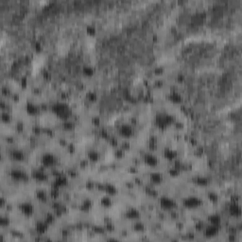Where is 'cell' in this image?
<instances>
[{
    "label": "cell",
    "instance_id": "cell-27",
    "mask_svg": "<svg viewBox=\"0 0 242 242\" xmlns=\"http://www.w3.org/2000/svg\"><path fill=\"white\" fill-rule=\"evenodd\" d=\"M92 206H93V202H92V201H90V200H84V201L81 202L80 208H81V210L82 212H85V213H87V212H88L91 208H92Z\"/></svg>",
    "mask_w": 242,
    "mask_h": 242
},
{
    "label": "cell",
    "instance_id": "cell-14",
    "mask_svg": "<svg viewBox=\"0 0 242 242\" xmlns=\"http://www.w3.org/2000/svg\"><path fill=\"white\" fill-rule=\"evenodd\" d=\"M125 217L128 219H131V220H137L140 219L141 217V213L138 209L136 208H130L125 212Z\"/></svg>",
    "mask_w": 242,
    "mask_h": 242
},
{
    "label": "cell",
    "instance_id": "cell-8",
    "mask_svg": "<svg viewBox=\"0 0 242 242\" xmlns=\"http://www.w3.org/2000/svg\"><path fill=\"white\" fill-rule=\"evenodd\" d=\"M68 185V178L65 174H62L60 173L59 175H57L54 179V181L52 182V187L60 189L65 186H66Z\"/></svg>",
    "mask_w": 242,
    "mask_h": 242
},
{
    "label": "cell",
    "instance_id": "cell-32",
    "mask_svg": "<svg viewBox=\"0 0 242 242\" xmlns=\"http://www.w3.org/2000/svg\"><path fill=\"white\" fill-rule=\"evenodd\" d=\"M85 30H86V33H87L88 35H90V36H94V35L97 34V27H96L93 24L88 25V26L86 27Z\"/></svg>",
    "mask_w": 242,
    "mask_h": 242
},
{
    "label": "cell",
    "instance_id": "cell-35",
    "mask_svg": "<svg viewBox=\"0 0 242 242\" xmlns=\"http://www.w3.org/2000/svg\"><path fill=\"white\" fill-rule=\"evenodd\" d=\"M93 231H94V233L97 234V235H103V234H105L106 229H105V227L95 225V226H93Z\"/></svg>",
    "mask_w": 242,
    "mask_h": 242
},
{
    "label": "cell",
    "instance_id": "cell-25",
    "mask_svg": "<svg viewBox=\"0 0 242 242\" xmlns=\"http://www.w3.org/2000/svg\"><path fill=\"white\" fill-rule=\"evenodd\" d=\"M109 196H115L117 193V189L115 187V186L112 185V184H104V189Z\"/></svg>",
    "mask_w": 242,
    "mask_h": 242
},
{
    "label": "cell",
    "instance_id": "cell-34",
    "mask_svg": "<svg viewBox=\"0 0 242 242\" xmlns=\"http://www.w3.org/2000/svg\"><path fill=\"white\" fill-rule=\"evenodd\" d=\"M146 194L149 197H152V198H156V197H158V192L156 189L154 188H151V187H147L146 188Z\"/></svg>",
    "mask_w": 242,
    "mask_h": 242
},
{
    "label": "cell",
    "instance_id": "cell-31",
    "mask_svg": "<svg viewBox=\"0 0 242 242\" xmlns=\"http://www.w3.org/2000/svg\"><path fill=\"white\" fill-rule=\"evenodd\" d=\"M207 198H208V200H209L211 202H213V203H216V202H219V195H218L216 192H214V191L208 192Z\"/></svg>",
    "mask_w": 242,
    "mask_h": 242
},
{
    "label": "cell",
    "instance_id": "cell-30",
    "mask_svg": "<svg viewBox=\"0 0 242 242\" xmlns=\"http://www.w3.org/2000/svg\"><path fill=\"white\" fill-rule=\"evenodd\" d=\"M132 229L137 232V233H141V232H144L146 227H145V224L140 222V221H136L133 225H132Z\"/></svg>",
    "mask_w": 242,
    "mask_h": 242
},
{
    "label": "cell",
    "instance_id": "cell-36",
    "mask_svg": "<svg viewBox=\"0 0 242 242\" xmlns=\"http://www.w3.org/2000/svg\"><path fill=\"white\" fill-rule=\"evenodd\" d=\"M44 220L47 222L48 224L50 225V224L54 223V221H55V215H53L52 213H48L47 215H45Z\"/></svg>",
    "mask_w": 242,
    "mask_h": 242
},
{
    "label": "cell",
    "instance_id": "cell-40",
    "mask_svg": "<svg viewBox=\"0 0 242 242\" xmlns=\"http://www.w3.org/2000/svg\"><path fill=\"white\" fill-rule=\"evenodd\" d=\"M60 195V189L58 188H55V187H52L51 190H50V197L52 199H57Z\"/></svg>",
    "mask_w": 242,
    "mask_h": 242
},
{
    "label": "cell",
    "instance_id": "cell-20",
    "mask_svg": "<svg viewBox=\"0 0 242 242\" xmlns=\"http://www.w3.org/2000/svg\"><path fill=\"white\" fill-rule=\"evenodd\" d=\"M26 112L29 115H37L39 114V107L38 105L34 104L33 102H27L26 104Z\"/></svg>",
    "mask_w": 242,
    "mask_h": 242
},
{
    "label": "cell",
    "instance_id": "cell-4",
    "mask_svg": "<svg viewBox=\"0 0 242 242\" xmlns=\"http://www.w3.org/2000/svg\"><path fill=\"white\" fill-rule=\"evenodd\" d=\"M203 203L202 200L197 196H187L183 200V205L187 209H196L202 206Z\"/></svg>",
    "mask_w": 242,
    "mask_h": 242
},
{
    "label": "cell",
    "instance_id": "cell-37",
    "mask_svg": "<svg viewBox=\"0 0 242 242\" xmlns=\"http://www.w3.org/2000/svg\"><path fill=\"white\" fill-rule=\"evenodd\" d=\"M1 120L3 121L4 123H9L10 121L11 120V116L9 113H6V112H3L1 114Z\"/></svg>",
    "mask_w": 242,
    "mask_h": 242
},
{
    "label": "cell",
    "instance_id": "cell-33",
    "mask_svg": "<svg viewBox=\"0 0 242 242\" xmlns=\"http://www.w3.org/2000/svg\"><path fill=\"white\" fill-rule=\"evenodd\" d=\"M86 98L91 102H94L98 99V94L94 91H88L86 94Z\"/></svg>",
    "mask_w": 242,
    "mask_h": 242
},
{
    "label": "cell",
    "instance_id": "cell-54",
    "mask_svg": "<svg viewBox=\"0 0 242 242\" xmlns=\"http://www.w3.org/2000/svg\"><path fill=\"white\" fill-rule=\"evenodd\" d=\"M178 79H179V81H184V76L180 74V75L178 76Z\"/></svg>",
    "mask_w": 242,
    "mask_h": 242
},
{
    "label": "cell",
    "instance_id": "cell-39",
    "mask_svg": "<svg viewBox=\"0 0 242 242\" xmlns=\"http://www.w3.org/2000/svg\"><path fill=\"white\" fill-rule=\"evenodd\" d=\"M169 174L172 177H177L180 174V169L176 168V166H173L169 170Z\"/></svg>",
    "mask_w": 242,
    "mask_h": 242
},
{
    "label": "cell",
    "instance_id": "cell-28",
    "mask_svg": "<svg viewBox=\"0 0 242 242\" xmlns=\"http://www.w3.org/2000/svg\"><path fill=\"white\" fill-rule=\"evenodd\" d=\"M94 73H95V69L93 66L86 65L82 67V74L84 76H86V77H92Z\"/></svg>",
    "mask_w": 242,
    "mask_h": 242
},
{
    "label": "cell",
    "instance_id": "cell-17",
    "mask_svg": "<svg viewBox=\"0 0 242 242\" xmlns=\"http://www.w3.org/2000/svg\"><path fill=\"white\" fill-rule=\"evenodd\" d=\"M168 99L170 102H172L173 104H181L182 102H183V96H182L179 92L172 91L171 93L169 94Z\"/></svg>",
    "mask_w": 242,
    "mask_h": 242
},
{
    "label": "cell",
    "instance_id": "cell-2",
    "mask_svg": "<svg viewBox=\"0 0 242 242\" xmlns=\"http://www.w3.org/2000/svg\"><path fill=\"white\" fill-rule=\"evenodd\" d=\"M175 122V117L169 113H158L154 118V124L157 128L165 130Z\"/></svg>",
    "mask_w": 242,
    "mask_h": 242
},
{
    "label": "cell",
    "instance_id": "cell-12",
    "mask_svg": "<svg viewBox=\"0 0 242 242\" xmlns=\"http://www.w3.org/2000/svg\"><path fill=\"white\" fill-rule=\"evenodd\" d=\"M228 213L234 218H240L242 215V209L238 202H231L228 206Z\"/></svg>",
    "mask_w": 242,
    "mask_h": 242
},
{
    "label": "cell",
    "instance_id": "cell-18",
    "mask_svg": "<svg viewBox=\"0 0 242 242\" xmlns=\"http://www.w3.org/2000/svg\"><path fill=\"white\" fill-rule=\"evenodd\" d=\"M193 183L198 186H207L210 184V180L205 176H196L193 178Z\"/></svg>",
    "mask_w": 242,
    "mask_h": 242
},
{
    "label": "cell",
    "instance_id": "cell-49",
    "mask_svg": "<svg viewBox=\"0 0 242 242\" xmlns=\"http://www.w3.org/2000/svg\"><path fill=\"white\" fill-rule=\"evenodd\" d=\"M100 135L102 136V137H108V136H109L108 132L106 131L105 130H101V131H100Z\"/></svg>",
    "mask_w": 242,
    "mask_h": 242
},
{
    "label": "cell",
    "instance_id": "cell-38",
    "mask_svg": "<svg viewBox=\"0 0 242 242\" xmlns=\"http://www.w3.org/2000/svg\"><path fill=\"white\" fill-rule=\"evenodd\" d=\"M10 225V219L8 217H1L0 219V226L5 228V227Z\"/></svg>",
    "mask_w": 242,
    "mask_h": 242
},
{
    "label": "cell",
    "instance_id": "cell-1",
    "mask_svg": "<svg viewBox=\"0 0 242 242\" xmlns=\"http://www.w3.org/2000/svg\"><path fill=\"white\" fill-rule=\"evenodd\" d=\"M51 110H52L53 114L57 117H59L60 119H62V120H67L72 115V109H71V107L67 103H65L64 101H57V102H55L52 105Z\"/></svg>",
    "mask_w": 242,
    "mask_h": 242
},
{
    "label": "cell",
    "instance_id": "cell-11",
    "mask_svg": "<svg viewBox=\"0 0 242 242\" xmlns=\"http://www.w3.org/2000/svg\"><path fill=\"white\" fill-rule=\"evenodd\" d=\"M219 228L220 226H216V225H208V226H205L204 229H203V234L206 237L208 238H211V237H214L216 236H218V234L219 233Z\"/></svg>",
    "mask_w": 242,
    "mask_h": 242
},
{
    "label": "cell",
    "instance_id": "cell-21",
    "mask_svg": "<svg viewBox=\"0 0 242 242\" xmlns=\"http://www.w3.org/2000/svg\"><path fill=\"white\" fill-rule=\"evenodd\" d=\"M163 180H164V177H163L162 173H160V172L154 171L149 174V181L151 182V184H153V185H160L163 182Z\"/></svg>",
    "mask_w": 242,
    "mask_h": 242
},
{
    "label": "cell",
    "instance_id": "cell-6",
    "mask_svg": "<svg viewBox=\"0 0 242 242\" xmlns=\"http://www.w3.org/2000/svg\"><path fill=\"white\" fill-rule=\"evenodd\" d=\"M10 176L13 181L16 182H27L28 180V175L27 172L20 169H12L10 171Z\"/></svg>",
    "mask_w": 242,
    "mask_h": 242
},
{
    "label": "cell",
    "instance_id": "cell-29",
    "mask_svg": "<svg viewBox=\"0 0 242 242\" xmlns=\"http://www.w3.org/2000/svg\"><path fill=\"white\" fill-rule=\"evenodd\" d=\"M63 128L65 131H71L75 129V123L73 122V121L67 119V120H64V122H63Z\"/></svg>",
    "mask_w": 242,
    "mask_h": 242
},
{
    "label": "cell",
    "instance_id": "cell-22",
    "mask_svg": "<svg viewBox=\"0 0 242 242\" xmlns=\"http://www.w3.org/2000/svg\"><path fill=\"white\" fill-rule=\"evenodd\" d=\"M87 159L90 162L96 163L100 159V154L96 149H90V150L87 151Z\"/></svg>",
    "mask_w": 242,
    "mask_h": 242
},
{
    "label": "cell",
    "instance_id": "cell-50",
    "mask_svg": "<svg viewBox=\"0 0 242 242\" xmlns=\"http://www.w3.org/2000/svg\"><path fill=\"white\" fill-rule=\"evenodd\" d=\"M5 204H6V200L4 197H1V198H0V205H1V207H3V206H5Z\"/></svg>",
    "mask_w": 242,
    "mask_h": 242
},
{
    "label": "cell",
    "instance_id": "cell-9",
    "mask_svg": "<svg viewBox=\"0 0 242 242\" xmlns=\"http://www.w3.org/2000/svg\"><path fill=\"white\" fill-rule=\"evenodd\" d=\"M143 162L147 165L150 166V168H154V166H156L159 164V159H158V157L154 153L147 152L143 156Z\"/></svg>",
    "mask_w": 242,
    "mask_h": 242
},
{
    "label": "cell",
    "instance_id": "cell-43",
    "mask_svg": "<svg viewBox=\"0 0 242 242\" xmlns=\"http://www.w3.org/2000/svg\"><path fill=\"white\" fill-rule=\"evenodd\" d=\"M196 229L198 230V231H203V229H204V223L202 222V221H198L196 223Z\"/></svg>",
    "mask_w": 242,
    "mask_h": 242
},
{
    "label": "cell",
    "instance_id": "cell-7",
    "mask_svg": "<svg viewBox=\"0 0 242 242\" xmlns=\"http://www.w3.org/2000/svg\"><path fill=\"white\" fill-rule=\"evenodd\" d=\"M118 133L124 138H130L134 133V129L129 123H122L118 127Z\"/></svg>",
    "mask_w": 242,
    "mask_h": 242
},
{
    "label": "cell",
    "instance_id": "cell-3",
    "mask_svg": "<svg viewBox=\"0 0 242 242\" xmlns=\"http://www.w3.org/2000/svg\"><path fill=\"white\" fill-rule=\"evenodd\" d=\"M159 205L164 211H173L177 207V202L169 196H162L159 198Z\"/></svg>",
    "mask_w": 242,
    "mask_h": 242
},
{
    "label": "cell",
    "instance_id": "cell-24",
    "mask_svg": "<svg viewBox=\"0 0 242 242\" xmlns=\"http://www.w3.org/2000/svg\"><path fill=\"white\" fill-rule=\"evenodd\" d=\"M113 204V201L111 199V197L109 195L107 196H103L100 199V205L104 208H109Z\"/></svg>",
    "mask_w": 242,
    "mask_h": 242
},
{
    "label": "cell",
    "instance_id": "cell-26",
    "mask_svg": "<svg viewBox=\"0 0 242 242\" xmlns=\"http://www.w3.org/2000/svg\"><path fill=\"white\" fill-rule=\"evenodd\" d=\"M35 197H36V199L38 201L44 202L47 201V199H48V194H47V192H45L44 190H43V189H38L35 192Z\"/></svg>",
    "mask_w": 242,
    "mask_h": 242
},
{
    "label": "cell",
    "instance_id": "cell-44",
    "mask_svg": "<svg viewBox=\"0 0 242 242\" xmlns=\"http://www.w3.org/2000/svg\"><path fill=\"white\" fill-rule=\"evenodd\" d=\"M92 123L96 126H98L100 124V118L98 116H94L92 118Z\"/></svg>",
    "mask_w": 242,
    "mask_h": 242
},
{
    "label": "cell",
    "instance_id": "cell-41",
    "mask_svg": "<svg viewBox=\"0 0 242 242\" xmlns=\"http://www.w3.org/2000/svg\"><path fill=\"white\" fill-rule=\"evenodd\" d=\"M124 154H125V150L124 149H122V148H117L115 151V156L116 157V158H122L123 156H124Z\"/></svg>",
    "mask_w": 242,
    "mask_h": 242
},
{
    "label": "cell",
    "instance_id": "cell-23",
    "mask_svg": "<svg viewBox=\"0 0 242 242\" xmlns=\"http://www.w3.org/2000/svg\"><path fill=\"white\" fill-rule=\"evenodd\" d=\"M207 219H208V221H209L210 224L216 225V226H220L221 220H222V219H221V216H220L219 214H217V213L209 215L208 218H207Z\"/></svg>",
    "mask_w": 242,
    "mask_h": 242
},
{
    "label": "cell",
    "instance_id": "cell-13",
    "mask_svg": "<svg viewBox=\"0 0 242 242\" xmlns=\"http://www.w3.org/2000/svg\"><path fill=\"white\" fill-rule=\"evenodd\" d=\"M31 177L39 183H44L48 180V175L42 169H34L31 172Z\"/></svg>",
    "mask_w": 242,
    "mask_h": 242
},
{
    "label": "cell",
    "instance_id": "cell-46",
    "mask_svg": "<svg viewBox=\"0 0 242 242\" xmlns=\"http://www.w3.org/2000/svg\"><path fill=\"white\" fill-rule=\"evenodd\" d=\"M86 187L88 189H93L95 187V184L93 183V182H91V181H88L87 183H86Z\"/></svg>",
    "mask_w": 242,
    "mask_h": 242
},
{
    "label": "cell",
    "instance_id": "cell-5",
    "mask_svg": "<svg viewBox=\"0 0 242 242\" xmlns=\"http://www.w3.org/2000/svg\"><path fill=\"white\" fill-rule=\"evenodd\" d=\"M41 163L45 168H54L58 164V158L51 152H45L41 157Z\"/></svg>",
    "mask_w": 242,
    "mask_h": 242
},
{
    "label": "cell",
    "instance_id": "cell-52",
    "mask_svg": "<svg viewBox=\"0 0 242 242\" xmlns=\"http://www.w3.org/2000/svg\"><path fill=\"white\" fill-rule=\"evenodd\" d=\"M110 142H111V145H113V146H116L117 145V140H116V138H111L110 139Z\"/></svg>",
    "mask_w": 242,
    "mask_h": 242
},
{
    "label": "cell",
    "instance_id": "cell-47",
    "mask_svg": "<svg viewBox=\"0 0 242 242\" xmlns=\"http://www.w3.org/2000/svg\"><path fill=\"white\" fill-rule=\"evenodd\" d=\"M154 72H155L156 74H162V73L164 72V68H163L162 66H158V67H156V68L154 69Z\"/></svg>",
    "mask_w": 242,
    "mask_h": 242
},
{
    "label": "cell",
    "instance_id": "cell-45",
    "mask_svg": "<svg viewBox=\"0 0 242 242\" xmlns=\"http://www.w3.org/2000/svg\"><path fill=\"white\" fill-rule=\"evenodd\" d=\"M34 48H35V50H36V51L40 52V51L42 50V48H43V47H42L41 43H39V42H36V43H35V44H34Z\"/></svg>",
    "mask_w": 242,
    "mask_h": 242
},
{
    "label": "cell",
    "instance_id": "cell-53",
    "mask_svg": "<svg viewBox=\"0 0 242 242\" xmlns=\"http://www.w3.org/2000/svg\"><path fill=\"white\" fill-rule=\"evenodd\" d=\"M17 129H18V131H22L23 129H24V124L23 123H21V122H19V123H17Z\"/></svg>",
    "mask_w": 242,
    "mask_h": 242
},
{
    "label": "cell",
    "instance_id": "cell-51",
    "mask_svg": "<svg viewBox=\"0 0 242 242\" xmlns=\"http://www.w3.org/2000/svg\"><path fill=\"white\" fill-rule=\"evenodd\" d=\"M130 148V144H128L127 142H124L122 145H121V148L124 149V150H125L126 148Z\"/></svg>",
    "mask_w": 242,
    "mask_h": 242
},
{
    "label": "cell",
    "instance_id": "cell-16",
    "mask_svg": "<svg viewBox=\"0 0 242 242\" xmlns=\"http://www.w3.org/2000/svg\"><path fill=\"white\" fill-rule=\"evenodd\" d=\"M10 157L12 160L16 161V162H22L26 159V155L22 150L14 148L10 151Z\"/></svg>",
    "mask_w": 242,
    "mask_h": 242
},
{
    "label": "cell",
    "instance_id": "cell-19",
    "mask_svg": "<svg viewBox=\"0 0 242 242\" xmlns=\"http://www.w3.org/2000/svg\"><path fill=\"white\" fill-rule=\"evenodd\" d=\"M164 157L169 161H175L178 157V152L175 149L166 148L164 150Z\"/></svg>",
    "mask_w": 242,
    "mask_h": 242
},
{
    "label": "cell",
    "instance_id": "cell-42",
    "mask_svg": "<svg viewBox=\"0 0 242 242\" xmlns=\"http://www.w3.org/2000/svg\"><path fill=\"white\" fill-rule=\"evenodd\" d=\"M105 229H106V232H113L115 230V226H114V224L111 221H108V222H106V224H105Z\"/></svg>",
    "mask_w": 242,
    "mask_h": 242
},
{
    "label": "cell",
    "instance_id": "cell-55",
    "mask_svg": "<svg viewBox=\"0 0 242 242\" xmlns=\"http://www.w3.org/2000/svg\"><path fill=\"white\" fill-rule=\"evenodd\" d=\"M87 165V162H86V161H81V165L82 166V168H84L83 165Z\"/></svg>",
    "mask_w": 242,
    "mask_h": 242
},
{
    "label": "cell",
    "instance_id": "cell-15",
    "mask_svg": "<svg viewBox=\"0 0 242 242\" xmlns=\"http://www.w3.org/2000/svg\"><path fill=\"white\" fill-rule=\"evenodd\" d=\"M48 226L49 224H48L44 220H40V221H37L35 223V231L37 234L39 235H44L48 231Z\"/></svg>",
    "mask_w": 242,
    "mask_h": 242
},
{
    "label": "cell",
    "instance_id": "cell-48",
    "mask_svg": "<svg viewBox=\"0 0 242 242\" xmlns=\"http://www.w3.org/2000/svg\"><path fill=\"white\" fill-rule=\"evenodd\" d=\"M238 201H239V196H237V195L232 196V202H238Z\"/></svg>",
    "mask_w": 242,
    "mask_h": 242
},
{
    "label": "cell",
    "instance_id": "cell-10",
    "mask_svg": "<svg viewBox=\"0 0 242 242\" xmlns=\"http://www.w3.org/2000/svg\"><path fill=\"white\" fill-rule=\"evenodd\" d=\"M19 210L24 216L30 217L34 213V206L32 205V203H30L28 202H24L19 204Z\"/></svg>",
    "mask_w": 242,
    "mask_h": 242
}]
</instances>
